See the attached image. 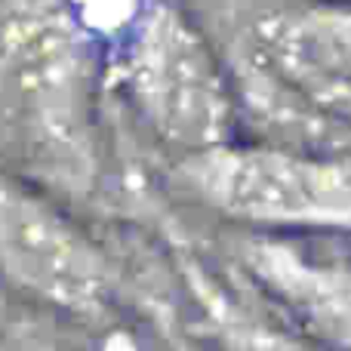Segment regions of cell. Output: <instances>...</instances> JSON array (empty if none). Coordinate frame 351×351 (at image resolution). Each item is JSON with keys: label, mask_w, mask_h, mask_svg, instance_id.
Returning <instances> with one entry per match:
<instances>
[{"label": "cell", "mask_w": 351, "mask_h": 351, "mask_svg": "<svg viewBox=\"0 0 351 351\" xmlns=\"http://www.w3.org/2000/svg\"><path fill=\"white\" fill-rule=\"evenodd\" d=\"M204 210L265 237H351V160L284 142H222L176 160Z\"/></svg>", "instance_id": "cell-1"}, {"label": "cell", "mask_w": 351, "mask_h": 351, "mask_svg": "<svg viewBox=\"0 0 351 351\" xmlns=\"http://www.w3.org/2000/svg\"><path fill=\"white\" fill-rule=\"evenodd\" d=\"M111 71L139 121L179 160L234 133L228 77L200 28L173 0H142L114 37Z\"/></svg>", "instance_id": "cell-2"}, {"label": "cell", "mask_w": 351, "mask_h": 351, "mask_svg": "<svg viewBox=\"0 0 351 351\" xmlns=\"http://www.w3.org/2000/svg\"><path fill=\"white\" fill-rule=\"evenodd\" d=\"M96 47L68 0H22L0 16V96L68 173L93 167Z\"/></svg>", "instance_id": "cell-3"}, {"label": "cell", "mask_w": 351, "mask_h": 351, "mask_svg": "<svg viewBox=\"0 0 351 351\" xmlns=\"http://www.w3.org/2000/svg\"><path fill=\"white\" fill-rule=\"evenodd\" d=\"M0 271L74 315L108 305L114 271L105 253L47 197L0 170Z\"/></svg>", "instance_id": "cell-4"}, {"label": "cell", "mask_w": 351, "mask_h": 351, "mask_svg": "<svg viewBox=\"0 0 351 351\" xmlns=\"http://www.w3.org/2000/svg\"><path fill=\"white\" fill-rule=\"evenodd\" d=\"M250 56L299 108L351 130V3L271 6L250 28Z\"/></svg>", "instance_id": "cell-5"}, {"label": "cell", "mask_w": 351, "mask_h": 351, "mask_svg": "<svg viewBox=\"0 0 351 351\" xmlns=\"http://www.w3.org/2000/svg\"><path fill=\"white\" fill-rule=\"evenodd\" d=\"M241 268L308 342L351 351V253H315L293 237H250Z\"/></svg>", "instance_id": "cell-6"}, {"label": "cell", "mask_w": 351, "mask_h": 351, "mask_svg": "<svg viewBox=\"0 0 351 351\" xmlns=\"http://www.w3.org/2000/svg\"><path fill=\"white\" fill-rule=\"evenodd\" d=\"M197 296L210 317V330L216 336L219 351H324L296 330L256 315L241 299L228 296L222 287L210 280L197 287Z\"/></svg>", "instance_id": "cell-7"}, {"label": "cell", "mask_w": 351, "mask_h": 351, "mask_svg": "<svg viewBox=\"0 0 351 351\" xmlns=\"http://www.w3.org/2000/svg\"><path fill=\"white\" fill-rule=\"evenodd\" d=\"M339 3H351V0H339Z\"/></svg>", "instance_id": "cell-8"}]
</instances>
